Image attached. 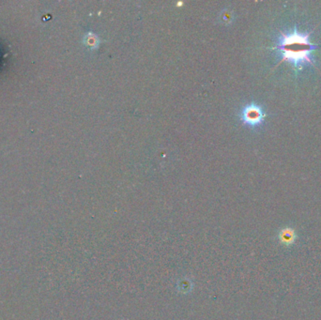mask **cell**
Listing matches in <instances>:
<instances>
[{
	"label": "cell",
	"mask_w": 321,
	"mask_h": 320,
	"mask_svg": "<svg viewBox=\"0 0 321 320\" xmlns=\"http://www.w3.org/2000/svg\"><path fill=\"white\" fill-rule=\"evenodd\" d=\"M265 113L259 105L251 103L242 109L241 113V119L244 124H247L252 127L260 125L265 119Z\"/></svg>",
	"instance_id": "2"
},
{
	"label": "cell",
	"mask_w": 321,
	"mask_h": 320,
	"mask_svg": "<svg viewBox=\"0 0 321 320\" xmlns=\"http://www.w3.org/2000/svg\"><path fill=\"white\" fill-rule=\"evenodd\" d=\"M87 43H88L89 46L94 48V47L98 46V39L92 33H90V37L88 38V42Z\"/></svg>",
	"instance_id": "3"
},
{
	"label": "cell",
	"mask_w": 321,
	"mask_h": 320,
	"mask_svg": "<svg viewBox=\"0 0 321 320\" xmlns=\"http://www.w3.org/2000/svg\"><path fill=\"white\" fill-rule=\"evenodd\" d=\"M312 32L313 30L308 33H301L296 27L290 33L280 31L281 36L277 44L272 48L273 50L279 51L282 55L281 60L277 66L284 61L290 62L297 70H301L304 64L316 66L312 60L311 54L318 48V45L313 44L309 40Z\"/></svg>",
	"instance_id": "1"
}]
</instances>
